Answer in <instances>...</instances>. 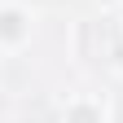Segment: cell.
<instances>
[{"instance_id":"obj_1","label":"cell","mask_w":123,"mask_h":123,"mask_svg":"<svg viewBox=\"0 0 123 123\" xmlns=\"http://www.w3.org/2000/svg\"><path fill=\"white\" fill-rule=\"evenodd\" d=\"M18 22H22L18 13H5V18H0V31H5V35H18V31H22Z\"/></svg>"},{"instance_id":"obj_2","label":"cell","mask_w":123,"mask_h":123,"mask_svg":"<svg viewBox=\"0 0 123 123\" xmlns=\"http://www.w3.org/2000/svg\"><path fill=\"white\" fill-rule=\"evenodd\" d=\"M75 123H92V114H88V110H79V114H75Z\"/></svg>"}]
</instances>
